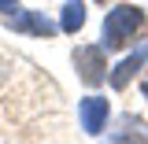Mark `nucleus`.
I'll use <instances>...</instances> for the list:
<instances>
[{
	"label": "nucleus",
	"instance_id": "1",
	"mask_svg": "<svg viewBox=\"0 0 148 144\" xmlns=\"http://www.w3.org/2000/svg\"><path fill=\"white\" fill-rule=\"evenodd\" d=\"M145 26H148L145 8H137V4H119V8H111L108 15H104L100 41H104V48H126L133 37L145 33Z\"/></svg>",
	"mask_w": 148,
	"mask_h": 144
},
{
	"label": "nucleus",
	"instance_id": "2",
	"mask_svg": "<svg viewBox=\"0 0 148 144\" xmlns=\"http://www.w3.org/2000/svg\"><path fill=\"white\" fill-rule=\"evenodd\" d=\"M104 52H108L104 44H78L74 48V67L85 85H100L108 78V55Z\"/></svg>",
	"mask_w": 148,
	"mask_h": 144
},
{
	"label": "nucleus",
	"instance_id": "3",
	"mask_svg": "<svg viewBox=\"0 0 148 144\" xmlns=\"http://www.w3.org/2000/svg\"><path fill=\"white\" fill-rule=\"evenodd\" d=\"M78 118H82V129H85L89 137H100L104 126H108V118H111V104L104 96H85V100L78 104Z\"/></svg>",
	"mask_w": 148,
	"mask_h": 144
},
{
	"label": "nucleus",
	"instance_id": "4",
	"mask_svg": "<svg viewBox=\"0 0 148 144\" xmlns=\"http://www.w3.org/2000/svg\"><path fill=\"white\" fill-rule=\"evenodd\" d=\"M8 30H15V33H34V37H52L59 26L48 22L41 11H18V15H8Z\"/></svg>",
	"mask_w": 148,
	"mask_h": 144
},
{
	"label": "nucleus",
	"instance_id": "5",
	"mask_svg": "<svg viewBox=\"0 0 148 144\" xmlns=\"http://www.w3.org/2000/svg\"><path fill=\"white\" fill-rule=\"evenodd\" d=\"M145 59H148V44H145V48H137L133 55H126V59H122V63H119V67L108 74L111 89H126V85H130V78L141 70V63H145Z\"/></svg>",
	"mask_w": 148,
	"mask_h": 144
},
{
	"label": "nucleus",
	"instance_id": "6",
	"mask_svg": "<svg viewBox=\"0 0 148 144\" xmlns=\"http://www.w3.org/2000/svg\"><path fill=\"white\" fill-rule=\"evenodd\" d=\"M108 144H148V129L141 126L137 118H126V122L108 137Z\"/></svg>",
	"mask_w": 148,
	"mask_h": 144
},
{
	"label": "nucleus",
	"instance_id": "7",
	"mask_svg": "<svg viewBox=\"0 0 148 144\" xmlns=\"http://www.w3.org/2000/svg\"><path fill=\"white\" fill-rule=\"evenodd\" d=\"M85 26V4L82 0H67L63 4V18H59V30L63 33H78Z\"/></svg>",
	"mask_w": 148,
	"mask_h": 144
},
{
	"label": "nucleus",
	"instance_id": "8",
	"mask_svg": "<svg viewBox=\"0 0 148 144\" xmlns=\"http://www.w3.org/2000/svg\"><path fill=\"white\" fill-rule=\"evenodd\" d=\"M141 92H145V100H148V70L141 74Z\"/></svg>",
	"mask_w": 148,
	"mask_h": 144
},
{
	"label": "nucleus",
	"instance_id": "9",
	"mask_svg": "<svg viewBox=\"0 0 148 144\" xmlns=\"http://www.w3.org/2000/svg\"><path fill=\"white\" fill-rule=\"evenodd\" d=\"M15 4H18V0H0V11H11Z\"/></svg>",
	"mask_w": 148,
	"mask_h": 144
},
{
	"label": "nucleus",
	"instance_id": "10",
	"mask_svg": "<svg viewBox=\"0 0 148 144\" xmlns=\"http://www.w3.org/2000/svg\"><path fill=\"white\" fill-rule=\"evenodd\" d=\"M96 4H104V0H96Z\"/></svg>",
	"mask_w": 148,
	"mask_h": 144
}]
</instances>
